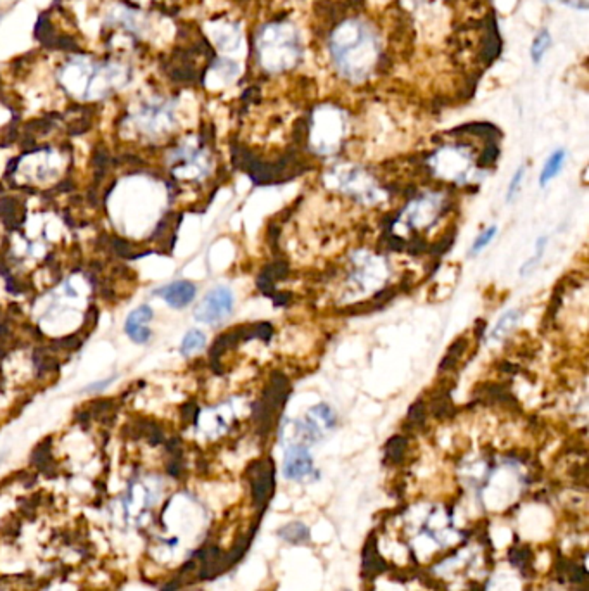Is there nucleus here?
<instances>
[{"instance_id": "f3484780", "label": "nucleus", "mask_w": 589, "mask_h": 591, "mask_svg": "<svg viewBox=\"0 0 589 591\" xmlns=\"http://www.w3.org/2000/svg\"><path fill=\"white\" fill-rule=\"evenodd\" d=\"M21 213H23V210L19 208V203H17L14 197H3V199H0V218H2V222L6 223V225H10V223H17L19 220Z\"/></svg>"}, {"instance_id": "2eb2a0df", "label": "nucleus", "mask_w": 589, "mask_h": 591, "mask_svg": "<svg viewBox=\"0 0 589 591\" xmlns=\"http://www.w3.org/2000/svg\"><path fill=\"white\" fill-rule=\"evenodd\" d=\"M280 538L289 543H306L310 538V529L301 522H290L279 531Z\"/></svg>"}, {"instance_id": "f03ea898", "label": "nucleus", "mask_w": 589, "mask_h": 591, "mask_svg": "<svg viewBox=\"0 0 589 591\" xmlns=\"http://www.w3.org/2000/svg\"><path fill=\"white\" fill-rule=\"evenodd\" d=\"M381 38L363 19H346L332 31L329 40L330 58L340 76L363 81L374 72L381 58Z\"/></svg>"}, {"instance_id": "9b49d317", "label": "nucleus", "mask_w": 589, "mask_h": 591, "mask_svg": "<svg viewBox=\"0 0 589 591\" xmlns=\"http://www.w3.org/2000/svg\"><path fill=\"white\" fill-rule=\"evenodd\" d=\"M563 163H565V151H563V149H558V151H555L548 159H546L545 166H542L541 176H539V183L545 187L546 183L551 182V180L560 173Z\"/></svg>"}, {"instance_id": "20e7f679", "label": "nucleus", "mask_w": 589, "mask_h": 591, "mask_svg": "<svg viewBox=\"0 0 589 591\" xmlns=\"http://www.w3.org/2000/svg\"><path fill=\"white\" fill-rule=\"evenodd\" d=\"M176 101L172 95L161 92L142 95L126 111L125 123L138 135L159 139L173 130L176 122Z\"/></svg>"}, {"instance_id": "a211bd4d", "label": "nucleus", "mask_w": 589, "mask_h": 591, "mask_svg": "<svg viewBox=\"0 0 589 591\" xmlns=\"http://www.w3.org/2000/svg\"><path fill=\"white\" fill-rule=\"evenodd\" d=\"M404 448H406V441L403 438H392L388 446H385V456H388V460H392V462H399L404 453Z\"/></svg>"}, {"instance_id": "7ed1b4c3", "label": "nucleus", "mask_w": 589, "mask_h": 591, "mask_svg": "<svg viewBox=\"0 0 589 591\" xmlns=\"http://www.w3.org/2000/svg\"><path fill=\"white\" fill-rule=\"evenodd\" d=\"M256 61L265 72L283 73L299 65L303 47L296 28L285 21L263 24L256 31Z\"/></svg>"}, {"instance_id": "393cba45", "label": "nucleus", "mask_w": 589, "mask_h": 591, "mask_svg": "<svg viewBox=\"0 0 589 591\" xmlns=\"http://www.w3.org/2000/svg\"><path fill=\"white\" fill-rule=\"evenodd\" d=\"M2 19H3V14L0 13V23H2Z\"/></svg>"}, {"instance_id": "aec40b11", "label": "nucleus", "mask_w": 589, "mask_h": 591, "mask_svg": "<svg viewBox=\"0 0 589 591\" xmlns=\"http://www.w3.org/2000/svg\"><path fill=\"white\" fill-rule=\"evenodd\" d=\"M496 232H498V228H496L495 225L492 226H489L488 230H484V232H482V235L481 237H477V239H475V242H474V246H472V254H477V253H481L482 249H484L486 246H488L489 242H491L492 239H495V235H496Z\"/></svg>"}, {"instance_id": "4468645a", "label": "nucleus", "mask_w": 589, "mask_h": 591, "mask_svg": "<svg viewBox=\"0 0 589 591\" xmlns=\"http://www.w3.org/2000/svg\"><path fill=\"white\" fill-rule=\"evenodd\" d=\"M363 569H365V572H367V574H370V576L379 574V572L384 569V562H382V558L379 557L377 544H375L374 538H372V540L367 543V547H365Z\"/></svg>"}, {"instance_id": "dca6fc26", "label": "nucleus", "mask_w": 589, "mask_h": 591, "mask_svg": "<svg viewBox=\"0 0 589 591\" xmlns=\"http://www.w3.org/2000/svg\"><path fill=\"white\" fill-rule=\"evenodd\" d=\"M549 45H551V33H549L548 30H541L536 35L531 44V61L534 63V65H539V63L542 61V58H545L546 52H548Z\"/></svg>"}, {"instance_id": "f257e3e1", "label": "nucleus", "mask_w": 589, "mask_h": 591, "mask_svg": "<svg viewBox=\"0 0 589 591\" xmlns=\"http://www.w3.org/2000/svg\"><path fill=\"white\" fill-rule=\"evenodd\" d=\"M135 76L133 65L122 56L71 52L56 65L54 78L63 94L81 102H99L125 90Z\"/></svg>"}, {"instance_id": "5701e85b", "label": "nucleus", "mask_w": 589, "mask_h": 591, "mask_svg": "<svg viewBox=\"0 0 589 591\" xmlns=\"http://www.w3.org/2000/svg\"><path fill=\"white\" fill-rule=\"evenodd\" d=\"M116 377H118V375H111V377L102 378V381L92 382V384H88L87 388L83 389V392H104L106 389H108L109 385L116 381Z\"/></svg>"}, {"instance_id": "39448f33", "label": "nucleus", "mask_w": 589, "mask_h": 591, "mask_svg": "<svg viewBox=\"0 0 589 591\" xmlns=\"http://www.w3.org/2000/svg\"><path fill=\"white\" fill-rule=\"evenodd\" d=\"M233 310V292L225 285L213 288L199 301L194 310V318L201 324L216 325L226 320Z\"/></svg>"}, {"instance_id": "ddd939ff", "label": "nucleus", "mask_w": 589, "mask_h": 591, "mask_svg": "<svg viewBox=\"0 0 589 591\" xmlns=\"http://www.w3.org/2000/svg\"><path fill=\"white\" fill-rule=\"evenodd\" d=\"M206 346V335L204 332H201L199 328H190L182 339V344H180V353L183 356H192L197 351H201Z\"/></svg>"}, {"instance_id": "f8f14e48", "label": "nucleus", "mask_w": 589, "mask_h": 591, "mask_svg": "<svg viewBox=\"0 0 589 591\" xmlns=\"http://www.w3.org/2000/svg\"><path fill=\"white\" fill-rule=\"evenodd\" d=\"M520 320V311L519 310H510L508 313L503 315L501 318H499L498 322H496V325L492 327L491 331V341H501V339H505L506 335L510 334V332L515 328L517 322Z\"/></svg>"}, {"instance_id": "1a4fd4ad", "label": "nucleus", "mask_w": 589, "mask_h": 591, "mask_svg": "<svg viewBox=\"0 0 589 591\" xmlns=\"http://www.w3.org/2000/svg\"><path fill=\"white\" fill-rule=\"evenodd\" d=\"M251 486L258 505H265L273 491V462L265 460L251 467Z\"/></svg>"}, {"instance_id": "423d86ee", "label": "nucleus", "mask_w": 589, "mask_h": 591, "mask_svg": "<svg viewBox=\"0 0 589 591\" xmlns=\"http://www.w3.org/2000/svg\"><path fill=\"white\" fill-rule=\"evenodd\" d=\"M154 318V310L149 304H140L131 310L125 320V332L135 344H147L152 339V331L149 324Z\"/></svg>"}, {"instance_id": "4be33fe9", "label": "nucleus", "mask_w": 589, "mask_h": 591, "mask_svg": "<svg viewBox=\"0 0 589 591\" xmlns=\"http://www.w3.org/2000/svg\"><path fill=\"white\" fill-rule=\"evenodd\" d=\"M460 349H463V341L455 342V346H453V348H449L448 356H446V358L442 360V363H441V370H446V369H449V367H453V363H455L461 355Z\"/></svg>"}, {"instance_id": "6ab92c4d", "label": "nucleus", "mask_w": 589, "mask_h": 591, "mask_svg": "<svg viewBox=\"0 0 589 591\" xmlns=\"http://www.w3.org/2000/svg\"><path fill=\"white\" fill-rule=\"evenodd\" d=\"M546 242H548V239H546V237H539L538 242H536V256H532L531 260H529L527 263L524 265L522 270H520V274H522V275H527L529 272H531L532 268H534L536 265H538V261L541 260V258H542V253H545V246H546Z\"/></svg>"}, {"instance_id": "9d476101", "label": "nucleus", "mask_w": 589, "mask_h": 591, "mask_svg": "<svg viewBox=\"0 0 589 591\" xmlns=\"http://www.w3.org/2000/svg\"><path fill=\"white\" fill-rule=\"evenodd\" d=\"M211 35L216 47L223 52H232L235 51V49H239L240 38H242L239 26H233V24L230 23L218 24V26L213 30Z\"/></svg>"}, {"instance_id": "0eeeda50", "label": "nucleus", "mask_w": 589, "mask_h": 591, "mask_svg": "<svg viewBox=\"0 0 589 591\" xmlns=\"http://www.w3.org/2000/svg\"><path fill=\"white\" fill-rule=\"evenodd\" d=\"M152 294L161 297L173 310H183V308H187L196 299L197 288L190 281H175L172 284H166L163 288L156 289Z\"/></svg>"}, {"instance_id": "6e6552de", "label": "nucleus", "mask_w": 589, "mask_h": 591, "mask_svg": "<svg viewBox=\"0 0 589 591\" xmlns=\"http://www.w3.org/2000/svg\"><path fill=\"white\" fill-rule=\"evenodd\" d=\"M313 470V458L304 446H290L283 458V474L287 479L299 481L310 476Z\"/></svg>"}, {"instance_id": "412c9836", "label": "nucleus", "mask_w": 589, "mask_h": 591, "mask_svg": "<svg viewBox=\"0 0 589 591\" xmlns=\"http://www.w3.org/2000/svg\"><path fill=\"white\" fill-rule=\"evenodd\" d=\"M524 175H525V166H520V168L515 172V175H513L512 182H510L508 190H506V199L508 201H512L513 197H515V194L519 192L520 183H522L524 180Z\"/></svg>"}, {"instance_id": "b1692460", "label": "nucleus", "mask_w": 589, "mask_h": 591, "mask_svg": "<svg viewBox=\"0 0 589 591\" xmlns=\"http://www.w3.org/2000/svg\"><path fill=\"white\" fill-rule=\"evenodd\" d=\"M555 2L565 3V6L572 7V9H581V10H586L588 9L586 0H555Z\"/></svg>"}]
</instances>
